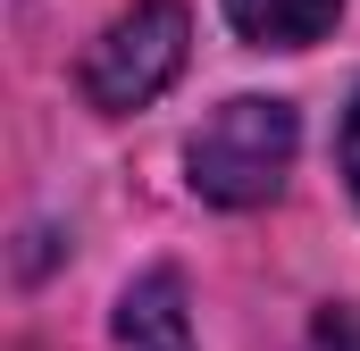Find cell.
<instances>
[{"label": "cell", "instance_id": "cell-1", "mask_svg": "<svg viewBox=\"0 0 360 351\" xmlns=\"http://www.w3.org/2000/svg\"><path fill=\"white\" fill-rule=\"evenodd\" d=\"M293 143H302V117L293 100H269V92H235L201 117V134L184 143V168H193V192L218 201V209H252L269 201L285 168H293Z\"/></svg>", "mask_w": 360, "mask_h": 351}, {"label": "cell", "instance_id": "cell-2", "mask_svg": "<svg viewBox=\"0 0 360 351\" xmlns=\"http://www.w3.org/2000/svg\"><path fill=\"white\" fill-rule=\"evenodd\" d=\"M184 51H193V17L176 0H134L117 8L84 51V100L126 117V109H151L160 92L184 76Z\"/></svg>", "mask_w": 360, "mask_h": 351}, {"label": "cell", "instance_id": "cell-3", "mask_svg": "<svg viewBox=\"0 0 360 351\" xmlns=\"http://www.w3.org/2000/svg\"><path fill=\"white\" fill-rule=\"evenodd\" d=\"M117 351H193V310H184L176 267H151L117 293Z\"/></svg>", "mask_w": 360, "mask_h": 351}, {"label": "cell", "instance_id": "cell-4", "mask_svg": "<svg viewBox=\"0 0 360 351\" xmlns=\"http://www.w3.org/2000/svg\"><path fill=\"white\" fill-rule=\"evenodd\" d=\"M226 17H235V34L260 42V51H310V42L344 17V0H226Z\"/></svg>", "mask_w": 360, "mask_h": 351}, {"label": "cell", "instance_id": "cell-5", "mask_svg": "<svg viewBox=\"0 0 360 351\" xmlns=\"http://www.w3.org/2000/svg\"><path fill=\"white\" fill-rule=\"evenodd\" d=\"M344 176H352V201H360V100H352V117H344Z\"/></svg>", "mask_w": 360, "mask_h": 351}]
</instances>
